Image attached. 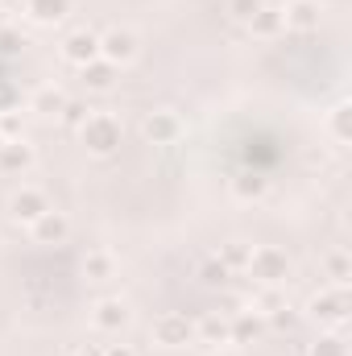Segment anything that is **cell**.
I'll use <instances>...</instances> for the list:
<instances>
[{
  "instance_id": "cell-1",
  "label": "cell",
  "mask_w": 352,
  "mask_h": 356,
  "mask_svg": "<svg viewBox=\"0 0 352 356\" xmlns=\"http://www.w3.org/2000/svg\"><path fill=\"white\" fill-rule=\"evenodd\" d=\"M83 141H88L91 154H112L116 141H120V129H116V120H108V116H88Z\"/></svg>"
},
{
  "instance_id": "cell-2",
  "label": "cell",
  "mask_w": 352,
  "mask_h": 356,
  "mask_svg": "<svg viewBox=\"0 0 352 356\" xmlns=\"http://www.w3.org/2000/svg\"><path fill=\"white\" fill-rule=\"evenodd\" d=\"M99 50H104L108 63H129V58L137 54V38H133L129 29H112V33L99 42Z\"/></svg>"
},
{
  "instance_id": "cell-3",
  "label": "cell",
  "mask_w": 352,
  "mask_h": 356,
  "mask_svg": "<svg viewBox=\"0 0 352 356\" xmlns=\"http://www.w3.org/2000/svg\"><path fill=\"white\" fill-rule=\"evenodd\" d=\"M46 211H50V203H46V195H42V191H17V195H13V216H17V220L38 224Z\"/></svg>"
},
{
  "instance_id": "cell-4",
  "label": "cell",
  "mask_w": 352,
  "mask_h": 356,
  "mask_svg": "<svg viewBox=\"0 0 352 356\" xmlns=\"http://www.w3.org/2000/svg\"><path fill=\"white\" fill-rule=\"evenodd\" d=\"M63 54H67L71 63L88 67V63H95V54H99V38H95V33H88V29H79V33H71V38H67Z\"/></svg>"
},
{
  "instance_id": "cell-5",
  "label": "cell",
  "mask_w": 352,
  "mask_h": 356,
  "mask_svg": "<svg viewBox=\"0 0 352 356\" xmlns=\"http://www.w3.org/2000/svg\"><path fill=\"white\" fill-rule=\"evenodd\" d=\"M186 336H191L186 319H178V315H166V319H158V340H162L166 348H178V344H186Z\"/></svg>"
},
{
  "instance_id": "cell-6",
  "label": "cell",
  "mask_w": 352,
  "mask_h": 356,
  "mask_svg": "<svg viewBox=\"0 0 352 356\" xmlns=\"http://www.w3.org/2000/svg\"><path fill=\"white\" fill-rule=\"evenodd\" d=\"M145 137L158 145V141H170V137H178V120L175 112H158V116H150L145 120Z\"/></svg>"
},
{
  "instance_id": "cell-7",
  "label": "cell",
  "mask_w": 352,
  "mask_h": 356,
  "mask_svg": "<svg viewBox=\"0 0 352 356\" xmlns=\"http://www.w3.org/2000/svg\"><path fill=\"white\" fill-rule=\"evenodd\" d=\"M33 232H38L42 241H63V236H67V220H63V216H54V211H46V216L33 224Z\"/></svg>"
},
{
  "instance_id": "cell-8",
  "label": "cell",
  "mask_w": 352,
  "mask_h": 356,
  "mask_svg": "<svg viewBox=\"0 0 352 356\" xmlns=\"http://www.w3.org/2000/svg\"><path fill=\"white\" fill-rule=\"evenodd\" d=\"M125 319H129V307L125 302H99V315H95L99 327H120Z\"/></svg>"
},
{
  "instance_id": "cell-9",
  "label": "cell",
  "mask_w": 352,
  "mask_h": 356,
  "mask_svg": "<svg viewBox=\"0 0 352 356\" xmlns=\"http://www.w3.org/2000/svg\"><path fill=\"white\" fill-rule=\"evenodd\" d=\"M286 13H290L286 21H290V25H298V29H307V25H315V4H311V0H294V4L286 8Z\"/></svg>"
},
{
  "instance_id": "cell-10",
  "label": "cell",
  "mask_w": 352,
  "mask_h": 356,
  "mask_svg": "<svg viewBox=\"0 0 352 356\" xmlns=\"http://www.w3.org/2000/svg\"><path fill=\"white\" fill-rule=\"evenodd\" d=\"M83 79H88L91 88L104 91L108 83H112V67H91V63H88V67H83Z\"/></svg>"
},
{
  "instance_id": "cell-11",
  "label": "cell",
  "mask_w": 352,
  "mask_h": 356,
  "mask_svg": "<svg viewBox=\"0 0 352 356\" xmlns=\"http://www.w3.org/2000/svg\"><path fill=\"white\" fill-rule=\"evenodd\" d=\"M63 8H67V0H33V13H38L42 21H50V17H63Z\"/></svg>"
},
{
  "instance_id": "cell-12",
  "label": "cell",
  "mask_w": 352,
  "mask_h": 356,
  "mask_svg": "<svg viewBox=\"0 0 352 356\" xmlns=\"http://www.w3.org/2000/svg\"><path fill=\"white\" fill-rule=\"evenodd\" d=\"M257 8H262L257 0H232V13H237V17H245V21H253V13H257Z\"/></svg>"
},
{
  "instance_id": "cell-13",
  "label": "cell",
  "mask_w": 352,
  "mask_h": 356,
  "mask_svg": "<svg viewBox=\"0 0 352 356\" xmlns=\"http://www.w3.org/2000/svg\"><path fill=\"white\" fill-rule=\"evenodd\" d=\"M91 269H95V277H108V269H112V261H108L104 253H95V257H91Z\"/></svg>"
},
{
  "instance_id": "cell-14",
  "label": "cell",
  "mask_w": 352,
  "mask_h": 356,
  "mask_svg": "<svg viewBox=\"0 0 352 356\" xmlns=\"http://www.w3.org/2000/svg\"><path fill=\"white\" fill-rule=\"evenodd\" d=\"M67 120H71V124H75V120H83V108H79V104H71V108H67Z\"/></svg>"
},
{
  "instance_id": "cell-15",
  "label": "cell",
  "mask_w": 352,
  "mask_h": 356,
  "mask_svg": "<svg viewBox=\"0 0 352 356\" xmlns=\"http://www.w3.org/2000/svg\"><path fill=\"white\" fill-rule=\"evenodd\" d=\"M108 356H133L129 348H108Z\"/></svg>"
}]
</instances>
